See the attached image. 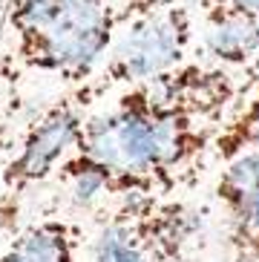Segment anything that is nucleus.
I'll return each mask as SVG.
<instances>
[{
  "label": "nucleus",
  "mask_w": 259,
  "mask_h": 262,
  "mask_svg": "<svg viewBox=\"0 0 259 262\" xmlns=\"http://www.w3.org/2000/svg\"><path fill=\"white\" fill-rule=\"evenodd\" d=\"M248 93L245 70L190 58L159 78L124 86L90 113L69 164L95 170L110 199L170 196L179 179L202 164L225 118Z\"/></svg>",
  "instance_id": "f257e3e1"
},
{
  "label": "nucleus",
  "mask_w": 259,
  "mask_h": 262,
  "mask_svg": "<svg viewBox=\"0 0 259 262\" xmlns=\"http://www.w3.org/2000/svg\"><path fill=\"white\" fill-rule=\"evenodd\" d=\"M12 55L23 70L87 84L121 29V0H12Z\"/></svg>",
  "instance_id": "f03ea898"
},
{
  "label": "nucleus",
  "mask_w": 259,
  "mask_h": 262,
  "mask_svg": "<svg viewBox=\"0 0 259 262\" xmlns=\"http://www.w3.org/2000/svg\"><path fill=\"white\" fill-rule=\"evenodd\" d=\"M199 12L190 0L136 17L118 29L98 72L87 84L75 86V95L90 110L115 90L164 75L193 58Z\"/></svg>",
  "instance_id": "7ed1b4c3"
},
{
  "label": "nucleus",
  "mask_w": 259,
  "mask_h": 262,
  "mask_svg": "<svg viewBox=\"0 0 259 262\" xmlns=\"http://www.w3.org/2000/svg\"><path fill=\"white\" fill-rule=\"evenodd\" d=\"M205 216L170 196L115 199L87 242L90 262H184L202 236Z\"/></svg>",
  "instance_id": "20e7f679"
},
{
  "label": "nucleus",
  "mask_w": 259,
  "mask_h": 262,
  "mask_svg": "<svg viewBox=\"0 0 259 262\" xmlns=\"http://www.w3.org/2000/svg\"><path fill=\"white\" fill-rule=\"evenodd\" d=\"M90 110L72 93L55 98L35 121L26 127L17 153L0 167V190L26 196L35 185L52 179L63 162L75 153Z\"/></svg>",
  "instance_id": "39448f33"
},
{
  "label": "nucleus",
  "mask_w": 259,
  "mask_h": 262,
  "mask_svg": "<svg viewBox=\"0 0 259 262\" xmlns=\"http://www.w3.org/2000/svg\"><path fill=\"white\" fill-rule=\"evenodd\" d=\"M196 52L199 61L228 70H248L259 58V12H242V9L202 12Z\"/></svg>",
  "instance_id": "423d86ee"
},
{
  "label": "nucleus",
  "mask_w": 259,
  "mask_h": 262,
  "mask_svg": "<svg viewBox=\"0 0 259 262\" xmlns=\"http://www.w3.org/2000/svg\"><path fill=\"white\" fill-rule=\"evenodd\" d=\"M84 248V228L72 219L52 216L23 225L3 245L0 262H81Z\"/></svg>",
  "instance_id": "0eeeda50"
},
{
  "label": "nucleus",
  "mask_w": 259,
  "mask_h": 262,
  "mask_svg": "<svg viewBox=\"0 0 259 262\" xmlns=\"http://www.w3.org/2000/svg\"><path fill=\"white\" fill-rule=\"evenodd\" d=\"M245 150H259V81L248 86V93L230 110V116L225 118L213 141L210 156L225 164L228 159L245 153Z\"/></svg>",
  "instance_id": "6e6552de"
},
{
  "label": "nucleus",
  "mask_w": 259,
  "mask_h": 262,
  "mask_svg": "<svg viewBox=\"0 0 259 262\" xmlns=\"http://www.w3.org/2000/svg\"><path fill=\"white\" fill-rule=\"evenodd\" d=\"M259 190V150H245L225 162L219 179H216V199L225 208V216L239 210L251 193Z\"/></svg>",
  "instance_id": "1a4fd4ad"
},
{
  "label": "nucleus",
  "mask_w": 259,
  "mask_h": 262,
  "mask_svg": "<svg viewBox=\"0 0 259 262\" xmlns=\"http://www.w3.org/2000/svg\"><path fill=\"white\" fill-rule=\"evenodd\" d=\"M225 245L230 262H259V190L228 216Z\"/></svg>",
  "instance_id": "9d476101"
},
{
  "label": "nucleus",
  "mask_w": 259,
  "mask_h": 262,
  "mask_svg": "<svg viewBox=\"0 0 259 262\" xmlns=\"http://www.w3.org/2000/svg\"><path fill=\"white\" fill-rule=\"evenodd\" d=\"M20 231V196L0 190V251Z\"/></svg>",
  "instance_id": "9b49d317"
},
{
  "label": "nucleus",
  "mask_w": 259,
  "mask_h": 262,
  "mask_svg": "<svg viewBox=\"0 0 259 262\" xmlns=\"http://www.w3.org/2000/svg\"><path fill=\"white\" fill-rule=\"evenodd\" d=\"M176 3H184V0H121V26L141 15H150L156 9L176 6Z\"/></svg>",
  "instance_id": "f8f14e48"
},
{
  "label": "nucleus",
  "mask_w": 259,
  "mask_h": 262,
  "mask_svg": "<svg viewBox=\"0 0 259 262\" xmlns=\"http://www.w3.org/2000/svg\"><path fill=\"white\" fill-rule=\"evenodd\" d=\"M199 15L213 9H242V12H259V0H190Z\"/></svg>",
  "instance_id": "ddd939ff"
},
{
  "label": "nucleus",
  "mask_w": 259,
  "mask_h": 262,
  "mask_svg": "<svg viewBox=\"0 0 259 262\" xmlns=\"http://www.w3.org/2000/svg\"><path fill=\"white\" fill-rule=\"evenodd\" d=\"M245 75H248V86L256 84V81H259V58L251 63V67H248V70H245Z\"/></svg>",
  "instance_id": "4468645a"
},
{
  "label": "nucleus",
  "mask_w": 259,
  "mask_h": 262,
  "mask_svg": "<svg viewBox=\"0 0 259 262\" xmlns=\"http://www.w3.org/2000/svg\"><path fill=\"white\" fill-rule=\"evenodd\" d=\"M0 150H3V147H0Z\"/></svg>",
  "instance_id": "2eb2a0df"
}]
</instances>
